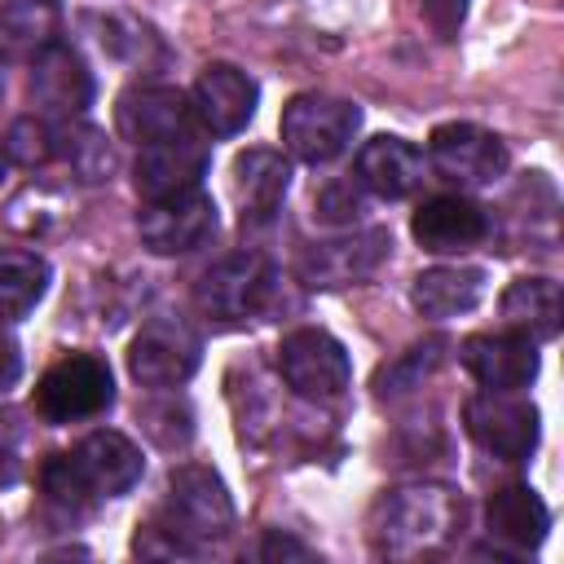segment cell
<instances>
[{"label": "cell", "mask_w": 564, "mask_h": 564, "mask_svg": "<svg viewBox=\"0 0 564 564\" xmlns=\"http://www.w3.org/2000/svg\"><path fill=\"white\" fill-rule=\"evenodd\" d=\"M145 471L141 449L123 432H88L70 454H48L40 467L44 502L62 516H84L101 498L128 494Z\"/></svg>", "instance_id": "6da1fadb"}, {"label": "cell", "mask_w": 564, "mask_h": 564, "mask_svg": "<svg viewBox=\"0 0 564 564\" xmlns=\"http://www.w3.org/2000/svg\"><path fill=\"white\" fill-rule=\"evenodd\" d=\"M463 529V498L449 485H405L375 507V551L388 560L441 555Z\"/></svg>", "instance_id": "7a4b0ae2"}, {"label": "cell", "mask_w": 564, "mask_h": 564, "mask_svg": "<svg viewBox=\"0 0 564 564\" xmlns=\"http://www.w3.org/2000/svg\"><path fill=\"white\" fill-rule=\"evenodd\" d=\"M229 524H234V502H229L225 480L198 463L176 467L167 480V498L159 507V529H167L176 542L198 551L203 542L225 538Z\"/></svg>", "instance_id": "3957f363"}, {"label": "cell", "mask_w": 564, "mask_h": 564, "mask_svg": "<svg viewBox=\"0 0 564 564\" xmlns=\"http://www.w3.org/2000/svg\"><path fill=\"white\" fill-rule=\"evenodd\" d=\"M357 128H361L357 101L335 97V93H295L282 106V119H278L282 145L300 163H330L335 154L348 150Z\"/></svg>", "instance_id": "277c9868"}, {"label": "cell", "mask_w": 564, "mask_h": 564, "mask_svg": "<svg viewBox=\"0 0 564 564\" xmlns=\"http://www.w3.org/2000/svg\"><path fill=\"white\" fill-rule=\"evenodd\" d=\"M273 295H278V273L260 251H238V256L216 260L194 286L198 308L225 326L260 317L273 304Z\"/></svg>", "instance_id": "5b68a950"}, {"label": "cell", "mask_w": 564, "mask_h": 564, "mask_svg": "<svg viewBox=\"0 0 564 564\" xmlns=\"http://www.w3.org/2000/svg\"><path fill=\"white\" fill-rule=\"evenodd\" d=\"M110 401H115V379L97 352H70L57 366H48L44 379L35 383V414L44 423L97 419Z\"/></svg>", "instance_id": "8992f818"}, {"label": "cell", "mask_w": 564, "mask_h": 564, "mask_svg": "<svg viewBox=\"0 0 564 564\" xmlns=\"http://www.w3.org/2000/svg\"><path fill=\"white\" fill-rule=\"evenodd\" d=\"M278 375L304 401H335L352 379V361L330 330L300 326L278 344Z\"/></svg>", "instance_id": "52a82bcc"}, {"label": "cell", "mask_w": 564, "mask_h": 564, "mask_svg": "<svg viewBox=\"0 0 564 564\" xmlns=\"http://www.w3.org/2000/svg\"><path fill=\"white\" fill-rule=\"evenodd\" d=\"M427 163L436 167L441 181L458 189H480L494 185L507 172V145L480 123H441L427 137Z\"/></svg>", "instance_id": "ba28073f"}, {"label": "cell", "mask_w": 564, "mask_h": 564, "mask_svg": "<svg viewBox=\"0 0 564 564\" xmlns=\"http://www.w3.org/2000/svg\"><path fill=\"white\" fill-rule=\"evenodd\" d=\"M463 427L485 454L502 463H524L538 445V410L520 392H476L463 405Z\"/></svg>", "instance_id": "9c48e42d"}, {"label": "cell", "mask_w": 564, "mask_h": 564, "mask_svg": "<svg viewBox=\"0 0 564 564\" xmlns=\"http://www.w3.org/2000/svg\"><path fill=\"white\" fill-rule=\"evenodd\" d=\"M198 361H203V339L176 317L145 322L128 344V375L141 388H176L198 370Z\"/></svg>", "instance_id": "30bf717a"}, {"label": "cell", "mask_w": 564, "mask_h": 564, "mask_svg": "<svg viewBox=\"0 0 564 564\" xmlns=\"http://www.w3.org/2000/svg\"><path fill=\"white\" fill-rule=\"evenodd\" d=\"M207 145L198 141V132H185V137H163V141H150V145H137V163H132V185L145 203H159V198H176V194H189V189H203V176H207Z\"/></svg>", "instance_id": "8fae6325"}, {"label": "cell", "mask_w": 564, "mask_h": 564, "mask_svg": "<svg viewBox=\"0 0 564 564\" xmlns=\"http://www.w3.org/2000/svg\"><path fill=\"white\" fill-rule=\"evenodd\" d=\"M137 234L154 256H185L198 251L216 234V203L203 189L145 203L137 216Z\"/></svg>", "instance_id": "7c38bea8"}, {"label": "cell", "mask_w": 564, "mask_h": 564, "mask_svg": "<svg viewBox=\"0 0 564 564\" xmlns=\"http://www.w3.org/2000/svg\"><path fill=\"white\" fill-rule=\"evenodd\" d=\"M256 101H260V88L247 70H238L234 62H212L194 88H189V106H194V119L212 132V137H234L251 123L256 115Z\"/></svg>", "instance_id": "4fadbf2b"}, {"label": "cell", "mask_w": 564, "mask_h": 564, "mask_svg": "<svg viewBox=\"0 0 564 564\" xmlns=\"http://www.w3.org/2000/svg\"><path fill=\"white\" fill-rule=\"evenodd\" d=\"M31 101L40 106V119H84L93 101V75L84 57L66 44H48L40 57H31Z\"/></svg>", "instance_id": "5bb4252c"}, {"label": "cell", "mask_w": 564, "mask_h": 564, "mask_svg": "<svg viewBox=\"0 0 564 564\" xmlns=\"http://www.w3.org/2000/svg\"><path fill=\"white\" fill-rule=\"evenodd\" d=\"M115 123H119V137L123 141H137V145L198 132V119H194L189 97L176 93V88H167V84L128 88L119 97V106H115Z\"/></svg>", "instance_id": "9a60e30c"}, {"label": "cell", "mask_w": 564, "mask_h": 564, "mask_svg": "<svg viewBox=\"0 0 564 564\" xmlns=\"http://www.w3.org/2000/svg\"><path fill=\"white\" fill-rule=\"evenodd\" d=\"M392 238L383 229H366V234H348V238H330V242H313L300 256V282L308 286H352L361 278H370L383 256H388Z\"/></svg>", "instance_id": "2e32d148"}, {"label": "cell", "mask_w": 564, "mask_h": 564, "mask_svg": "<svg viewBox=\"0 0 564 564\" xmlns=\"http://www.w3.org/2000/svg\"><path fill=\"white\" fill-rule=\"evenodd\" d=\"M467 375L489 392H520L538 379V348L533 339L507 330V335H471L458 348Z\"/></svg>", "instance_id": "e0dca14e"}, {"label": "cell", "mask_w": 564, "mask_h": 564, "mask_svg": "<svg viewBox=\"0 0 564 564\" xmlns=\"http://www.w3.org/2000/svg\"><path fill=\"white\" fill-rule=\"evenodd\" d=\"M410 234L423 251H467L476 242H485L489 234V216L480 203L463 198V194H436L427 203H419L414 220H410Z\"/></svg>", "instance_id": "ac0fdd59"}, {"label": "cell", "mask_w": 564, "mask_h": 564, "mask_svg": "<svg viewBox=\"0 0 564 564\" xmlns=\"http://www.w3.org/2000/svg\"><path fill=\"white\" fill-rule=\"evenodd\" d=\"M485 529L498 546H507L511 555H529L533 546H542L546 529H551V511L546 502L529 489V485H507L489 498L485 507Z\"/></svg>", "instance_id": "d6986e66"}, {"label": "cell", "mask_w": 564, "mask_h": 564, "mask_svg": "<svg viewBox=\"0 0 564 564\" xmlns=\"http://www.w3.org/2000/svg\"><path fill=\"white\" fill-rule=\"evenodd\" d=\"M357 185L379 198H405L423 185V154L401 137H370L357 150Z\"/></svg>", "instance_id": "ffe728a7"}, {"label": "cell", "mask_w": 564, "mask_h": 564, "mask_svg": "<svg viewBox=\"0 0 564 564\" xmlns=\"http://www.w3.org/2000/svg\"><path fill=\"white\" fill-rule=\"evenodd\" d=\"M291 185V163L278 150H242L234 159V194L242 207V220H269Z\"/></svg>", "instance_id": "44dd1931"}, {"label": "cell", "mask_w": 564, "mask_h": 564, "mask_svg": "<svg viewBox=\"0 0 564 564\" xmlns=\"http://www.w3.org/2000/svg\"><path fill=\"white\" fill-rule=\"evenodd\" d=\"M480 295H485V269H476V264H436V269L419 273L410 286V304L436 322L471 313L480 304Z\"/></svg>", "instance_id": "7402d4cb"}, {"label": "cell", "mask_w": 564, "mask_h": 564, "mask_svg": "<svg viewBox=\"0 0 564 564\" xmlns=\"http://www.w3.org/2000/svg\"><path fill=\"white\" fill-rule=\"evenodd\" d=\"M62 9L57 0H4L0 4V57L4 62H31L48 44H57Z\"/></svg>", "instance_id": "603a6c76"}, {"label": "cell", "mask_w": 564, "mask_h": 564, "mask_svg": "<svg viewBox=\"0 0 564 564\" xmlns=\"http://www.w3.org/2000/svg\"><path fill=\"white\" fill-rule=\"evenodd\" d=\"M502 322L507 330L542 344L560 335V286L551 278H516L502 291Z\"/></svg>", "instance_id": "cb8c5ba5"}, {"label": "cell", "mask_w": 564, "mask_h": 564, "mask_svg": "<svg viewBox=\"0 0 564 564\" xmlns=\"http://www.w3.org/2000/svg\"><path fill=\"white\" fill-rule=\"evenodd\" d=\"M48 291V260L22 247H0V322L26 317Z\"/></svg>", "instance_id": "d4e9b609"}, {"label": "cell", "mask_w": 564, "mask_h": 564, "mask_svg": "<svg viewBox=\"0 0 564 564\" xmlns=\"http://www.w3.org/2000/svg\"><path fill=\"white\" fill-rule=\"evenodd\" d=\"M53 159H62L79 181H106L115 172V150H110L106 132L84 119L53 123Z\"/></svg>", "instance_id": "484cf974"}, {"label": "cell", "mask_w": 564, "mask_h": 564, "mask_svg": "<svg viewBox=\"0 0 564 564\" xmlns=\"http://www.w3.org/2000/svg\"><path fill=\"white\" fill-rule=\"evenodd\" d=\"M441 352H445V339H427V344H414L405 357H397L392 366H383L379 370V379H375V392L379 397H401V392H410V388H419V379L441 361Z\"/></svg>", "instance_id": "4316f807"}, {"label": "cell", "mask_w": 564, "mask_h": 564, "mask_svg": "<svg viewBox=\"0 0 564 564\" xmlns=\"http://www.w3.org/2000/svg\"><path fill=\"white\" fill-rule=\"evenodd\" d=\"M4 150H9V163H22V167L48 163L53 159V123L48 119H18L4 137Z\"/></svg>", "instance_id": "83f0119b"}, {"label": "cell", "mask_w": 564, "mask_h": 564, "mask_svg": "<svg viewBox=\"0 0 564 564\" xmlns=\"http://www.w3.org/2000/svg\"><path fill=\"white\" fill-rule=\"evenodd\" d=\"M357 212H361V194L352 181H330L317 194V220H326V225H352Z\"/></svg>", "instance_id": "f1b7e54d"}, {"label": "cell", "mask_w": 564, "mask_h": 564, "mask_svg": "<svg viewBox=\"0 0 564 564\" xmlns=\"http://www.w3.org/2000/svg\"><path fill=\"white\" fill-rule=\"evenodd\" d=\"M22 445H26V427L13 410H0V485H13L22 471Z\"/></svg>", "instance_id": "f546056e"}, {"label": "cell", "mask_w": 564, "mask_h": 564, "mask_svg": "<svg viewBox=\"0 0 564 564\" xmlns=\"http://www.w3.org/2000/svg\"><path fill=\"white\" fill-rule=\"evenodd\" d=\"M463 13H467V0H423V18H427V26L441 40H454L458 35Z\"/></svg>", "instance_id": "4dcf8cb0"}, {"label": "cell", "mask_w": 564, "mask_h": 564, "mask_svg": "<svg viewBox=\"0 0 564 564\" xmlns=\"http://www.w3.org/2000/svg\"><path fill=\"white\" fill-rule=\"evenodd\" d=\"M18 379H22V348L0 322V392H9Z\"/></svg>", "instance_id": "1f68e13d"}, {"label": "cell", "mask_w": 564, "mask_h": 564, "mask_svg": "<svg viewBox=\"0 0 564 564\" xmlns=\"http://www.w3.org/2000/svg\"><path fill=\"white\" fill-rule=\"evenodd\" d=\"M260 560H313V551H308L300 538L264 533V542H260Z\"/></svg>", "instance_id": "d6a6232c"}, {"label": "cell", "mask_w": 564, "mask_h": 564, "mask_svg": "<svg viewBox=\"0 0 564 564\" xmlns=\"http://www.w3.org/2000/svg\"><path fill=\"white\" fill-rule=\"evenodd\" d=\"M4 176H9V150H4V141H0V185H4Z\"/></svg>", "instance_id": "836d02e7"}]
</instances>
